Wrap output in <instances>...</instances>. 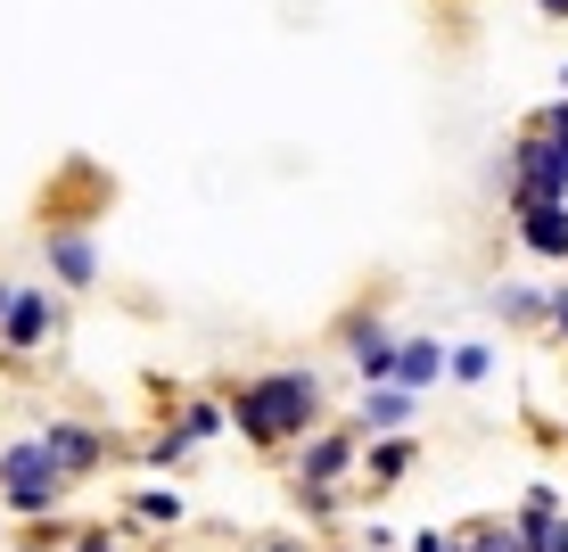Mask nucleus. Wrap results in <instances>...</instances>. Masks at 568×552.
Instances as JSON below:
<instances>
[{"label":"nucleus","instance_id":"obj_1","mask_svg":"<svg viewBox=\"0 0 568 552\" xmlns=\"http://www.w3.org/2000/svg\"><path fill=\"white\" fill-rule=\"evenodd\" d=\"M231 429L247 445L281 453V445H305L322 429V380L305 363H281V371H256V380L231 388Z\"/></svg>","mask_w":568,"mask_h":552},{"label":"nucleus","instance_id":"obj_2","mask_svg":"<svg viewBox=\"0 0 568 552\" xmlns=\"http://www.w3.org/2000/svg\"><path fill=\"white\" fill-rule=\"evenodd\" d=\"M67 486H74V479L50 462V445H42V438H17V445H0V503H9L17 520H50Z\"/></svg>","mask_w":568,"mask_h":552},{"label":"nucleus","instance_id":"obj_3","mask_svg":"<svg viewBox=\"0 0 568 552\" xmlns=\"http://www.w3.org/2000/svg\"><path fill=\"white\" fill-rule=\"evenodd\" d=\"M363 470V429H313V438L297 445V486H346Z\"/></svg>","mask_w":568,"mask_h":552},{"label":"nucleus","instance_id":"obj_4","mask_svg":"<svg viewBox=\"0 0 568 552\" xmlns=\"http://www.w3.org/2000/svg\"><path fill=\"white\" fill-rule=\"evenodd\" d=\"M338 347L355 354V371H363V388H396V354L404 339L379 322V313H346V330H338Z\"/></svg>","mask_w":568,"mask_h":552},{"label":"nucleus","instance_id":"obj_5","mask_svg":"<svg viewBox=\"0 0 568 552\" xmlns=\"http://www.w3.org/2000/svg\"><path fill=\"white\" fill-rule=\"evenodd\" d=\"M58 330H67V305H58L50 289H17L9 322H0V347H9V354H42Z\"/></svg>","mask_w":568,"mask_h":552},{"label":"nucleus","instance_id":"obj_6","mask_svg":"<svg viewBox=\"0 0 568 552\" xmlns=\"http://www.w3.org/2000/svg\"><path fill=\"white\" fill-rule=\"evenodd\" d=\"M42 264H50L58 289H91L100 281V240L83 223H58V231H42Z\"/></svg>","mask_w":568,"mask_h":552},{"label":"nucleus","instance_id":"obj_7","mask_svg":"<svg viewBox=\"0 0 568 552\" xmlns=\"http://www.w3.org/2000/svg\"><path fill=\"white\" fill-rule=\"evenodd\" d=\"M42 445H50V462L67 470V479H91V470L108 462V438L91 421H42Z\"/></svg>","mask_w":568,"mask_h":552},{"label":"nucleus","instance_id":"obj_8","mask_svg":"<svg viewBox=\"0 0 568 552\" xmlns=\"http://www.w3.org/2000/svg\"><path fill=\"white\" fill-rule=\"evenodd\" d=\"M413 412H420L413 388H363L355 429H363V438H404V429H413Z\"/></svg>","mask_w":568,"mask_h":552},{"label":"nucleus","instance_id":"obj_9","mask_svg":"<svg viewBox=\"0 0 568 552\" xmlns=\"http://www.w3.org/2000/svg\"><path fill=\"white\" fill-rule=\"evenodd\" d=\"M437 380H454V347H437V339H404V354H396V388L428 397Z\"/></svg>","mask_w":568,"mask_h":552},{"label":"nucleus","instance_id":"obj_10","mask_svg":"<svg viewBox=\"0 0 568 552\" xmlns=\"http://www.w3.org/2000/svg\"><path fill=\"white\" fill-rule=\"evenodd\" d=\"M519 248L544 255V264H568V207H536L519 214Z\"/></svg>","mask_w":568,"mask_h":552},{"label":"nucleus","instance_id":"obj_11","mask_svg":"<svg viewBox=\"0 0 568 552\" xmlns=\"http://www.w3.org/2000/svg\"><path fill=\"white\" fill-rule=\"evenodd\" d=\"M495 313L511 330H536V322H552V289H527V281H503L495 289Z\"/></svg>","mask_w":568,"mask_h":552},{"label":"nucleus","instance_id":"obj_12","mask_svg":"<svg viewBox=\"0 0 568 552\" xmlns=\"http://www.w3.org/2000/svg\"><path fill=\"white\" fill-rule=\"evenodd\" d=\"M413 462H420V453H413V438H371V445H363V470H371V486H396Z\"/></svg>","mask_w":568,"mask_h":552},{"label":"nucleus","instance_id":"obj_13","mask_svg":"<svg viewBox=\"0 0 568 552\" xmlns=\"http://www.w3.org/2000/svg\"><path fill=\"white\" fill-rule=\"evenodd\" d=\"M173 429H182L190 445L223 438V429H231V397H190V404H182V421H173Z\"/></svg>","mask_w":568,"mask_h":552},{"label":"nucleus","instance_id":"obj_14","mask_svg":"<svg viewBox=\"0 0 568 552\" xmlns=\"http://www.w3.org/2000/svg\"><path fill=\"white\" fill-rule=\"evenodd\" d=\"M132 520H149V528H182L190 511H182V495H173V486H141V495H132Z\"/></svg>","mask_w":568,"mask_h":552},{"label":"nucleus","instance_id":"obj_15","mask_svg":"<svg viewBox=\"0 0 568 552\" xmlns=\"http://www.w3.org/2000/svg\"><path fill=\"white\" fill-rule=\"evenodd\" d=\"M469 552H527L519 544V520H478V528H462Z\"/></svg>","mask_w":568,"mask_h":552},{"label":"nucleus","instance_id":"obj_16","mask_svg":"<svg viewBox=\"0 0 568 552\" xmlns=\"http://www.w3.org/2000/svg\"><path fill=\"white\" fill-rule=\"evenodd\" d=\"M149 462H156V470H182V462H190V438H182V429H156V438H149Z\"/></svg>","mask_w":568,"mask_h":552},{"label":"nucleus","instance_id":"obj_17","mask_svg":"<svg viewBox=\"0 0 568 552\" xmlns=\"http://www.w3.org/2000/svg\"><path fill=\"white\" fill-rule=\"evenodd\" d=\"M486 371H495V347H454V380L462 388H478Z\"/></svg>","mask_w":568,"mask_h":552},{"label":"nucleus","instance_id":"obj_18","mask_svg":"<svg viewBox=\"0 0 568 552\" xmlns=\"http://www.w3.org/2000/svg\"><path fill=\"white\" fill-rule=\"evenodd\" d=\"M519 511H527V520H560V486H552V479H536V486H527V503H519Z\"/></svg>","mask_w":568,"mask_h":552},{"label":"nucleus","instance_id":"obj_19","mask_svg":"<svg viewBox=\"0 0 568 552\" xmlns=\"http://www.w3.org/2000/svg\"><path fill=\"white\" fill-rule=\"evenodd\" d=\"M413 552H469V536H462V528H420Z\"/></svg>","mask_w":568,"mask_h":552},{"label":"nucleus","instance_id":"obj_20","mask_svg":"<svg viewBox=\"0 0 568 552\" xmlns=\"http://www.w3.org/2000/svg\"><path fill=\"white\" fill-rule=\"evenodd\" d=\"M256 552H305V544H297V536H264Z\"/></svg>","mask_w":568,"mask_h":552},{"label":"nucleus","instance_id":"obj_21","mask_svg":"<svg viewBox=\"0 0 568 552\" xmlns=\"http://www.w3.org/2000/svg\"><path fill=\"white\" fill-rule=\"evenodd\" d=\"M9 305H17V281H0V322H9Z\"/></svg>","mask_w":568,"mask_h":552},{"label":"nucleus","instance_id":"obj_22","mask_svg":"<svg viewBox=\"0 0 568 552\" xmlns=\"http://www.w3.org/2000/svg\"><path fill=\"white\" fill-rule=\"evenodd\" d=\"M544 17H568V0H544Z\"/></svg>","mask_w":568,"mask_h":552},{"label":"nucleus","instance_id":"obj_23","mask_svg":"<svg viewBox=\"0 0 568 552\" xmlns=\"http://www.w3.org/2000/svg\"><path fill=\"white\" fill-rule=\"evenodd\" d=\"M329 552H363V544H329Z\"/></svg>","mask_w":568,"mask_h":552},{"label":"nucleus","instance_id":"obj_24","mask_svg":"<svg viewBox=\"0 0 568 552\" xmlns=\"http://www.w3.org/2000/svg\"><path fill=\"white\" fill-rule=\"evenodd\" d=\"M17 552H42V544H17Z\"/></svg>","mask_w":568,"mask_h":552},{"label":"nucleus","instance_id":"obj_25","mask_svg":"<svg viewBox=\"0 0 568 552\" xmlns=\"http://www.w3.org/2000/svg\"><path fill=\"white\" fill-rule=\"evenodd\" d=\"M560 83H568V74H560Z\"/></svg>","mask_w":568,"mask_h":552}]
</instances>
